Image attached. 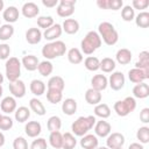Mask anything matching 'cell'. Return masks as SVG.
Masks as SVG:
<instances>
[{
  "instance_id": "d6a6232c",
  "label": "cell",
  "mask_w": 149,
  "mask_h": 149,
  "mask_svg": "<svg viewBox=\"0 0 149 149\" xmlns=\"http://www.w3.org/2000/svg\"><path fill=\"white\" fill-rule=\"evenodd\" d=\"M49 143L55 149H62L63 146V134L61 132H52L49 135Z\"/></svg>"
},
{
  "instance_id": "d4e9b609",
  "label": "cell",
  "mask_w": 149,
  "mask_h": 149,
  "mask_svg": "<svg viewBox=\"0 0 149 149\" xmlns=\"http://www.w3.org/2000/svg\"><path fill=\"white\" fill-rule=\"evenodd\" d=\"M101 98H102L101 92H99V91H97V90H94L92 87L88 88L85 92V100L90 105H98V104H100Z\"/></svg>"
},
{
  "instance_id": "4fadbf2b",
  "label": "cell",
  "mask_w": 149,
  "mask_h": 149,
  "mask_svg": "<svg viewBox=\"0 0 149 149\" xmlns=\"http://www.w3.org/2000/svg\"><path fill=\"white\" fill-rule=\"evenodd\" d=\"M9 92L14 98H23L26 94V85L22 80L17 79L13 83H9Z\"/></svg>"
},
{
  "instance_id": "680465c9",
  "label": "cell",
  "mask_w": 149,
  "mask_h": 149,
  "mask_svg": "<svg viewBox=\"0 0 149 149\" xmlns=\"http://www.w3.org/2000/svg\"><path fill=\"white\" fill-rule=\"evenodd\" d=\"M2 81H3V76L1 74V72H0V85L2 84Z\"/></svg>"
},
{
  "instance_id": "4316f807",
  "label": "cell",
  "mask_w": 149,
  "mask_h": 149,
  "mask_svg": "<svg viewBox=\"0 0 149 149\" xmlns=\"http://www.w3.org/2000/svg\"><path fill=\"white\" fill-rule=\"evenodd\" d=\"M62 111L65 115H73L77 112V101L72 98H68L62 102Z\"/></svg>"
},
{
  "instance_id": "c3c4849f",
  "label": "cell",
  "mask_w": 149,
  "mask_h": 149,
  "mask_svg": "<svg viewBox=\"0 0 149 149\" xmlns=\"http://www.w3.org/2000/svg\"><path fill=\"white\" fill-rule=\"evenodd\" d=\"M13 148L14 149H28V142L24 137L19 136L13 141Z\"/></svg>"
},
{
  "instance_id": "db71d44e",
  "label": "cell",
  "mask_w": 149,
  "mask_h": 149,
  "mask_svg": "<svg viewBox=\"0 0 149 149\" xmlns=\"http://www.w3.org/2000/svg\"><path fill=\"white\" fill-rule=\"evenodd\" d=\"M42 5L48 8H52L58 5V0H42Z\"/></svg>"
},
{
  "instance_id": "816d5d0a",
  "label": "cell",
  "mask_w": 149,
  "mask_h": 149,
  "mask_svg": "<svg viewBox=\"0 0 149 149\" xmlns=\"http://www.w3.org/2000/svg\"><path fill=\"white\" fill-rule=\"evenodd\" d=\"M10 54V48L8 44L2 43L0 44V59H7Z\"/></svg>"
},
{
  "instance_id": "bcb514c9",
  "label": "cell",
  "mask_w": 149,
  "mask_h": 149,
  "mask_svg": "<svg viewBox=\"0 0 149 149\" xmlns=\"http://www.w3.org/2000/svg\"><path fill=\"white\" fill-rule=\"evenodd\" d=\"M13 119L8 115H2L0 120V129L1 130H9L13 127Z\"/></svg>"
},
{
  "instance_id": "7bdbcfd3",
  "label": "cell",
  "mask_w": 149,
  "mask_h": 149,
  "mask_svg": "<svg viewBox=\"0 0 149 149\" xmlns=\"http://www.w3.org/2000/svg\"><path fill=\"white\" fill-rule=\"evenodd\" d=\"M121 17L123 21L126 22H130L135 19V10L133 9L132 6L127 5V6H123L122 9H121Z\"/></svg>"
},
{
  "instance_id": "ffe728a7",
  "label": "cell",
  "mask_w": 149,
  "mask_h": 149,
  "mask_svg": "<svg viewBox=\"0 0 149 149\" xmlns=\"http://www.w3.org/2000/svg\"><path fill=\"white\" fill-rule=\"evenodd\" d=\"M43 38L42 31L38 28H29L26 31V41L29 44H37Z\"/></svg>"
},
{
  "instance_id": "b9f144b4",
  "label": "cell",
  "mask_w": 149,
  "mask_h": 149,
  "mask_svg": "<svg viewBox=\"0 0 149 149\" xmlns=\"http://www.w3.org/2000/svg\"><path fill=\"white\" fill-rule=\"evenodd\" d=\"M136 139L140 141L141 144H147L149 142V127H140L136 132Z\"/></svg>"
},
{
  "instance_id": "d6986e66",
  "label": "cell",
  "mask_w": 149,
  "mask_h": 149,
  "mask_svg": "<svg viewBox=\"0 0 149 149\" xmlns=\"http://www.w3.org/2000/svg\"><path fill=\"white\" fill-rule=\"evenodd\" d=\"M98 143H99V140L93 134H86L81 136V140H80V147L83 149H95L98 147Z\"/></svg>"
},
{
  "instance_id": "94428289",
  "label": "cell",
  "mask_w": 149,
  "mask_h": 149,
  "mask_svg": "<svg viewBox=\"0 0 149 149\" xmlns=\"http://www.w3.org/2000/svg\"><path fill=\"white\" fill-rule=\"evenodd\" d=\"M95 149H108L107 147H97Z\"/></svg>"
},
{
  "instance_id": "f546056e",
  "label": "cell",
  "mask_w": 149,
  "mask_h": 149,
  "mask_svg": "<svg viewBox=\"0 0 149 149\" xmlns=\"http://www.w3.org/2000/svg\"><path fill=\"white\" fill-rule=\"evenodd\" d=\"M68 61L71 64H73V65L80 64L83 62V54H81V51L78 48H71L68 51Z\"/></svg>"
},
{
  "instance_id": "f1b7e54d",
  "label": "cell",
  "mask_w": 149,
  "mask_h": 149,
  "mask_svg": "<svg viewBox=\"0 0 149 149\" xmlns=\"http://www.w3.org/2000/svg\"><path fill=\"white\" fill-rule=\"evenodd\" d=\"M30 116V109L26 106H20L19 108H16V111L14 112V118L17 122L23 123L26 122Z\"/></svg>"
},
{
  "instance_id": "d590c367",
  "label": "cell",
  "mask_w": 149,
  "mask_h": 149,
  "mask_svg": "<svg viewBox=\"0 0 149 149\" xmlns=\"http://www.w3.org/2000/svg\"><path fill=\"white\" fill-rule=\"evenodd\" d=\"M84 65L88 71H97L100 69V61L95 56H88L84 61Z\"/></svg>"
},
{
  "instance_id": "9a60e30c",
  "label": "cell",
  "mask_w": 149,
  "mask_h": 149,
  "mask_svg": "<svg viewBox=\"0 0 149 149\" xmlns=\"http://www.w3.org/2000/svg\"><path fill=\"white\" fill-rule=\"evenodd\" d=\"M91 85H92V88L101 92L106 90V87L108 86V79L106 78L105 74H95L91 79Z\"/></svg>"
},
{
  "instance_id": "4dcf8cb0",
  "label": "cell",
  "mask_w": 149,
  "mask_h": 149,
  "mask_svg": "<svg viewBox=\"0 0 149 149\" xmlns=\"http://www.w3.org/2000/svg\"><path fill=\"white\" fill-rule=\"evenodd\" d=\"M29 107H30V109H31L35 114H37V115H40V116H43V115L45 114V107H44V105L42 104V101L38 100L37 98H31V99L29 100Z\"/></svg>"
},
{
  "instance_id": "836d02e7",
  "label": "cell",
  "mask_w": 149,
  "mask_h": 149,
  "mask_svg": "<svg viewBox=\"0 0 149 149\" xmlns=\"http://www.w3.org/2000/svg\"><path fill=\"white\" fill-rule=\"evenodd\" d=\"M94 115L101 118L102 120L107 119L111 115V108L108 107L107 104H98L94 107Z\"/></svg>"
},
{
  "instance_id": "e0dca14e",
  "label": "cell",
  "mask_w": 149,
  "mask_h": 149,
  "mask_svg": "<svg viewBox=\"0 0 149 149\" xmlns=\"http://www.w3.org/2000/svg\"><path fill=\"white\" fill-rule=\"evenodd\" d=\"M0 107H1V111L6 114H10L13 112L16 111V100L14 97H5L1 102H0Z\"/></svg>"
},
{
  "instance_id": "484cf974",
  "label": "cell",
  "mask_w": 149,
  "mask_h": 149,
  "mask_svg": "<svg viewBox=\"0 0 149 149\" xmlns=\"http://www.w3.org/2000/svg\"><path fill=\"white\" fill-rule=\"evenodd\" d=\"M115 59L119 64L121 65H127L130 63L132 61V51L126 49V48H122V49H119L116 51V55H115Z\"/></svg>"
},
{
  "instance_id": "7dc6e473",
  "label": "cell",
  "mask_w": 149,
  "mask_h": 149,
  "mask_svg": "<svg viewBox=\"0 0 149 149\" xmlns=\"http://www.w3.org/2000/svg\"><path fill=\"white\" fill-rule=\"evenodd\" d=\"M47 148H48V143H47V140L43 137H37L31 142L29 147V149H47Z\"/></svg>"
},
{
  "instance_id": "3957f363",
  "label": "cell",
  "mask_w": 149,
  "mask_h": 149,
  "mask_svg": "<svg viewBox=\"0 0 149 149\" xmlns=\"http://www.w3.org/2000/svg\"><path fill=\"white\" fill-rule=\"evenodd\" d=\"M65 51H66V45L63 41H54L43 45L42 56L47 61H50V59H55L57 57L63 56Z\"/></svg>"
},
{
  "instance_id": "f5cc1de1",
  "label": "cell",
  "mask_w": 149,
  "mask_h": 149,
  "mask_svg": "<svg viewBox=\"0 0 149 149\" xmlns=\"http://www.w3.org/2000/svg\"><path fill=\"white\" fill-rule=\"evenodd\" d=\"M140 120H141V122H143V123H148V122H149V108H148V107L143 108V109L140 112Z\"/></svg>"
},
{
  "instance_id": "91938a15",
  "label": "cell",
  "mask_w": 149,
  "mask_h": 149,
  "mask_svg": "<svg viewBox=\"0 0 149 149\" xmlns=\"http://www.w3.org/2000/svg\"><path fill=\"white\" fill-rule=\"evenodd\" d=\"M2 93H3V90H2V86L0 85V98H1V95H2Z\"/></svg>"
},
{
  "instance_id": "2e32d148",
  "label": "cell",
  "mask_w": 149,
  "mask_h": 149,
  "mask_svg": "<svg viewBox=\"0 0 149 149\" xmlns=\"http://www.w3.org/2000/svg\"><path fill=\"white\" fill-rule=\"evenodd\" d=\"M19 15H20L19 9L15 6H9L6 9H3V12H2V19L9 24L16 22L19 19Z\"/></svg>"
},
{
  "instance_id": "5bb4252c",
  "label": "cell",
  "mask_w": 149,
  "mask_h": 149,
  "mask_svg": "<svg viewBox=\"0 0 149 149\" xmlns=\"http://www.w3.org/2000/svg\"><path fill=\"white\" fill-rule=\"evenodd\" d=\"M21 13L24 17L27 19H33V17H36L40 13V8L35 3V2H26L23 3L22 8H21Z\"/></svg>"
},
{
  "instance_id": "ac0fdd59",
  "label": "cell",
  "mask_w": 149,
  "mask_h": 149,
  "mask_svg": "<svg viewBox=\"0 0 149 149\" xmlns=\"http://www.w3.org/2000/svg\"><path fill=\"white\" fill-rule=\"evenodd\" d=\"M24 132L29 137H37L42 132V126L38 121H29L24 126Z\"/></svg>"
},
{
  "instance_id": "52a82bcc",
  "label": "cell",
  "mask_w": 149,
  "mask_h": 149,
  "mask_svg": "<svg viewBox=\"0 0 149 149\" xmlns=\"http://www.w3.org/2000/svg\"><path fill=\"white\" fill-rule=\"evenodd\" d=\"M76 0H61L57 5V15L61 17H69L74 13Z\"/></svg>"
},
{
  "instance_id": "7c38bea8",
  "label": "cell",
  "mask_w": 149,
  "mask_h": 149,
  "mask_svg": "<svg viewBox=\"0 0 149 149\" xmlns=\"http://www.w3.org/2000/svg\"><path fill=\"white\" fill-rule=\"evenodd\" d=\"M112 132V126L105 121V120H100L97 121L94 125V135L98 137H107Z\"/></svg>"
},
{
  "instance_id": "e7e4bbea",
  "label": "cell",
  "mask_w": 149,
  "mask_h": 149,
  "mask_svg": "<svg viewBox=\"0 0 149 149\" xmlns=\"http://www.w3.org/2000/svg\"><path fill=\"white\" fill-rule=\"evenodd\" d=\"M0 26H1V19H0Z\"/></svg>"
},
{
  "instance_id": "7a4b0ae2",
  "label": "cell",
  "mask_w": 149,
  "mask_h": 149,
  "mask_svg": "<svg viewBox=\"0 0 149 149\" xmlns=\"http://www.w3.org/2000/svg\"><path fill=\"white\" fill-rule=\"evenodd\" d=\"M97 120L94 115H88V116H79L72 125H71V130L76 136H84L87 134L88 130L93 128L95 125Z\"/></svg>"
},
{
  "instance_id": "83f0119b",
  "label": "cell",
  "mask_w": 149,
  "mask_h": 149,
  "mask_svg": "<svg viewBox=\"0 0 149 149\" xmlns=\"http://www.w3.org/2000/svg\"><path fill=\"white\" fill-rule=\"evenodd\" d=\"M29 88H30V92L34 95L40 97V95L44 94V92H45V84L40 79H34V80L30 81Z\"/></svg>"
},
{
  "instance_id": "11a10c76",
  "label": "cell",
  "mask_w": 149,
  "mask_h": 149,
  "mask_svg": "<svg viewBox=\"0 0 149 149\" xmlns=\"http://www.w3.org/2000/svg\"><path fill=\"white\" fill-rule=\"evenodd\" d=\"M128 149H144V147H143V144H141L139 142H134V143L129 144Z\"/></svg>"
},
{
  "instance_id": "60d3db41",
  "label": "cell",
  "mask_w": 149,
  "mask_h": 149,
  "mask_svg": "<svg viewBox=\"0 0 149 149\" xmlns=\"http://www.w3.org/2000/svg\"><path fill=\"white\" fill-rule=\"evenodd\" d=\"M135 23L140 28H148L149 27V13L148 12H140L135 16Z\"/></svg>"
},
{
  "instance_id": "44dd1931",
  "label": "cell",
  "mask_w": 149,
  "mask_h": 149,
  "mask_svg": "<svg viewBox=\"0 0 149 149\" xmlns=\"http://www.w3.org/2000/svg\"><path fill=\"white\" fill-rule=\"evenodd\" d=\"M21 64L24 66V69L27 71H35L38 68L40 61L34 55H26V56H23V58L21 61Z\"/></svg>"
},
{
  "instance_id": "30bf717a",
  "label": "cell",
  "mask_w": 149,
  "mask_h": 149,
  "mask_svg": "<svg viewBox=\"0 0 149 149\" xmlns=\"http://www.w3.org/2000/svg\"><path fill=\"white\" fill-rule=\"evenodd\" d=\"M125 136L121 133H111L106 140V147L108 149L121 148L125 144Z\"/></svg>"
},
{
  "instance_id": "681fc988",
  "label": "cell",
  "mask_w": 149,
  "mask_h": 149,
  "mask_svg": "<svg viewBox=\"0 0 149 149\" xmlns=\"http://www.w3.org/2000/svg\"><path fill=\"white\" fill-rule=\"evenodd\" d=\"M122 6H123L122 0H107V9L119 10L120 8H122Z\"/></svg>"
},
{
  "instance_id": "5b68a950",
  "label": "cell",
  "mask_w": 149,
  "mask_h": 149,
  "mask_svg": "<svg viewBox=\"0 0 149 149\" xmlns=\"http://www.w3.org/2000/svg\"><path fill=\"white\" fill-rule=\"evenodd\" d=\"M6 70V77L9 80V83H13L17 80L21 76V62L16 57H9L5 65Z\"/></svg>"
},
{
  "instance_id": "8992f818",
  "label": "cell",
  "mask_w": 149,
  "mask_h": 149,
  "mask_svg": "<svg viewBox=\"0 0 149 149\" xmlns=\"http://www.w3.org/2000/svg\"><path fill=\"white\" fill-rule=\"evenodd\" d=\"M136 108V100L134 97H126L114 104V111L119 116H127Z\"/></svg>"
},
{
  "instance_id": "f907efd6",
  "label": "cell",
  "mask_w": 149,
  "mask_h": 149,
  "mask_svg": "<svg viewBox=\"0 0 149 149\" xmlns=\"http://www.w3.org/2000/svg\"><path fill=\"white\" fill-rule=\"evenodd\" d=\"M149 6V1L148 0H133L132 2V7L133 9H146Z\"/></svg>"
},
{
  "instance_id": "ee69618b",
  "label": "cell",
  "mask_w": 149,
  "mask_h": 149,
  "mask_svg": "<svg viewBox=\"0 0 149 149\" xmlns=\"http://www.w3.org/2000/svg\"><path fill=\"white\" fill-rule=\"evenodd\" d=\"M47 99L50 104H58L63 99V93L59 91H54V90H48L47 91Z\"/></svg>"
},
{
  "instance_id": "603a6c76",
  "label": "cell",
  "mask_w": 149,
  "mask_h": 149,
  "mask_svg": "<svg viewBox=\"0 0 149 149\" xmlns=\"http://www.w3.org/2000/svg\"><path fill=\"white\" fill-rule=\"evenodd\" d=\"M47 86H48V90H54V91H59V92H63L64 87H65V81L62 77L59 76H54L51 77L48 83H47Z\"/></svg>"
},
{
  "instance_id": "6da1fadb",
  "label": "cell",
  "mask_w": 149,
  "mask_h": 149,
  "mask_svg": "<svg viewBox=\"0 0 149 149\" xmlns=\"http://www.w3.org/2000/svg\"><path fill=\"white\" fill-rule=\"evenodd\" d=\"M101 42L102 41L97 31H94V30L88 31L80 42L81 52L85 55H92L97 49H99L101 47Z\"/></svg>"
},
{
  "instance_id": "9f6ffc18",
  "label": "cell",
  "mask_w": 149,
  "mask_h": 149,
  "mask_svg": "<svg viewBox=\"0 0 149 149\" xmlns=\"http://www.w3.org/2000/svg\"><path fill=\"white\" fill-rule=\"evenodd\" d=\"M5 144V135L2 132H0V147H2Z\"/></svg>"
},
{
  "instance_id": "9c48e42d",
  "label": "cell",
  "mask_w": 149,
  "mask_h": 149,
  "mask_svg": "<svg viewBox=\"0 0 149 149\" xmlns=\"http://www.w3.org/2000/svg\"><path fill=\"white\" fill-rule=\"evenodd\" d=\"M125 83H126V78L123 76L122 72L120 71H115L111 74L109 79H108V85L111 86L112 90L114 91H119L121 90L123 86H125Z\"/></svg>"
},
{
  "instance_id": "ab89813d",
  "label": "cell",
  "mask_w": 149,
  "mask_h": 149,
  "mask_svg": "<svg viewBox=\"0 0 149 149\" xmlns=\"http://www.w3.org/2000/svg\"><path fill=\"white\" fill-rule=\"evenodd\" d=\"M115 61L109 58V57H105L100 61V70L105 73H109L112 71H114L115 69Z\"/></svg>"
},
{
  "instance_id": "6125c7cd",
  "label": "cell",
  "mask_w": 149,
  "mask_h": 149,
  "mask_svg": "<svg viewBox=\"0 0 149 149\" xmlns=\"http://www.w3.org/2000/svg\"><path fill=\"white\" fill-rule=\"evenodd\" d=\"M1 116H2V115H1V113H0V120H1Z\"/></svg>"
},
{
  "instance_id": "8fae6325",
  "label": "cell",
  "mask_w": 149,
  "mask_h": 149,
  "mask_svg": "<svg viewBox=\"0 0 149 149\" xmlns=\"http://www.w3.org/2000/svg\"><path fill=\"white\" fill-rule=\"evenodd\" d=\"M62 33H63L62 26L59 23H54L50 28L45 29L42 35H43V38H45L47 41L54 42V41H57L58 37H61Z\"/></svg>"
},
{
  "instance_id": "7402d4cb",
  "label": "cell",
  "mask_w": 149,
  "mask_h": 149,
  "mask_svg": "<svg viewBox=\"0 0 149 149\" xmlns=\"http://www.w3.org/2000/svg\"><path fill=\"white\" fill-rule=\"evenodd\" d=\"M62 29L69 35L77 34L79 30V22L74 19H65L62 24Z\"/></svg>"
},
{
  "instance_id": "74e56055",
  "label": "cell",
  "mask_w": 149,
  "mask_h": 149,
  "mask_svg": "<svg viewBox=\"0 0 149 149\" xmlns=\"http://www.w3.org/2000/svg\"><path fill=\"white\" fill-rule=\"evenodd\" d=\"M77 146V140L73 134L71 133H64L63 134V146L62 149H73Z\"/></svg>"
},
{
  "instance_id": "ba28073f",
  "label": "cell",
  "mask_w": 149,
  "mask_h": 149,
  "mask_svg": "<svg viewBox=\"0 0 149 149\" xmlns=\"http://www.w3.org/2000/svg\"><path fill=\"white\" fill-rule=\"evenodd\" d=\"M148 78H149V71H144V70L137 69V68H134L128 71V79L134 84L143 83Z\"/></svg>"
},
{
  "instance_id": "1f68e13d",
  "label": "cell",
  "mask_w": 149,
  "mask_h": 149,
  "mask_svg": "<svg viewBox=\"0 0 149 149\" xmlns=\"http://www.w3.org/2000/svg\"><path fill=\"white\" fill-rule=\"evenodd\" d=\"M135 68L142 69L144 71H149V52L141 51L139 54V61L135 64Z\"/></svg>"
},
{
  "instance_id": "8d00e7d4",
  "label": "cell",
  "mask_w": 149,
  "mask_h": 149,
  "mask_svg": "<svg viewBox=\"0 0 149 149\" xmlns=\"http://www.w3.org/2000/svg\"><path fill=\"white\" fill-rule=\"evenodd\" d=\"M37 70H38V72H40L41 76L48 77V76H50V74L52 73L54 66H52V63H51L50 61H47V59H45V61H43V62H40Z\"/></svg>"
},
{
  "instance_id": "be15d7a7",
  "label": "cell",
  "mask_w": 149,
  "mask_h": 149,
  "mask_svg": "<svg viewBox=\"0 0 149 149\" xmlns=\"http://www.w3.org/2000/svg\"><path fill=\"white\" fill-rule=\"evenodd\" d=\"M116 149H123V148H122V147H121V148H116Z\"/></svg>"
},
{
  "instance_id": "cb8c5ba5",
  "label": "cell",
  "mask_w": 149,
  "mask_h": 149,
  "mask_svg": "<svg viewBox=\"0 0 149 149\" xmlns=\"http://www.w3.org/2000/svg\"><path fill=\"white\" fill-rule=\"evenodd\" d=\"M133 95L134 98L137 99H144L149 95V86L147 83H140V84H135V86L133 87Z\"/></svg>"
},
{
  "instance_id": "f6af8a7d",
  "label": "cell",
  "mask_w": 149,
  "mask_h": 149,
  "mask_svg": "<svg viewBox=\"0 0 149 149\" xmlns=\"http://www.w3.org/2000/svg\"><path fill=\"white\" fill-rule=\"evenodd\" d=\"M54 24V19L51 16H40L37 17V26L40 28H43L44 30L50 28Z\"/></svg>"
},
{
  "instance_id": "6f0895ef",
  "label": "cell",
  "mask_w": 149,
  "mask_h": 149,
  "mask_svg": "<svg viewBox=\"0 0 149 149\" xmlns=\"http://www.w3.org/2000/svg\"><path fill=\"white\" fill-rule=\"evenodd\" d=\"M3 6H5L3 1H2V0H0V12H1V10H3Z\"/></svg>"
},
{
  "instance_id": "277c9868",
  "label": "cell",
  "mask_w": 149,
  "mask_h": 149,
  "mask_svg": "<svg viewBox=\"0 0 149 149\" xmlns=\"http://www.w3.org/2000/svg\"><path fill=\"white\" fill-rule=\"evenodd\" d=\"M98 34L107 45H114L119 41V34L114 26L109 22H101L98 26Z\"/></svg>"
},
{
  "instance_id": "f35d334b",
  "label": "cell",
  "mask_w": 149,
  "mask_h": 149,
  "mask_svg": "<svg viewBox=\"0 0 149 149\" xmlns=\"http://www.w3.org/2000/svg\"><path fill=\"white\" fill-rule=\"evenodd\" d=\"M14 35V27L9 23H5L0 26V40L1 41H8Z\"/></svg>"
},
{
  "instance_id": "e575fe53",
  "label": "cell",
  "mask_w": 149,
  "mask_h": 149,
  "mask_svg": "<svg viewBox=\"0 0 149 149\" xmlns=\"http://www.w3.org/2000/svg\"><path fill=\"white\" fill-rule=\"evenodd\" d=\"M47 127H48V130L50 133L52 132H59L61 127H62V120L59 116L57 115H52L48 119L47 121Z\"/></svg>"
}]
</instances>
